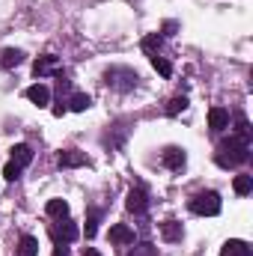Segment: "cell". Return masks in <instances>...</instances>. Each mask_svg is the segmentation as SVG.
<instances>
[{"label": "cell", "instance_id": "3957f363", "mask_svg": "<svg viewBox=\"0 0 253 256\" xmlns=\"http://www.w3.org/2000/svg\"><path fill=\"white\" fill-rule=\"evenodd\" d=\"M190 212L194 214H200V218H218L220 214V208H224V202H220V194L218 191H200L190 196Z\"/></svg>", "mask_w": 253, "mask_h": 256}, {"label": "cell", "instance_id": "ba28073f", "mask_svg": "<svg viewBox=\"0 0 253 256\" xmlns=\"http://www.w3.org/2000/svg\"><path fill=\"white\" fill-rule=\"evenodd\" d=\"M57 164H60L63 170H74V167H84V164H86V155H84L80 149H66V152H60Z\"/></svg>", "mask_w": 253, "mask_h": 256}, {"label": "cell", "instance_id": "2e32d148", "mask_svg": "<svg viewBox=\"0 0 253 256\" xmlns=\"http://www.w3.org/2000/svg\"><path fill=\"white\" fill-rule=\"evenodd\" d=\"M66 104H68V110H74V114H84V110H90V108H92V98H90L86 92H74V96H72Z\"/></svg>", "mask_w": 253, "mask_h": 256}, {"label": "cell", "instance_id": "8fae6325", "mask_svg": "<svg viewBox=\"0 0 253 256\" xmlns=\"http://www.w3.org/2000/svg\"><path fill=\"white\" fill-rule=\"evenodd\" d=\"M220 256H253L250 244L242 242V238H230L224 248H220Z\"/></svg>", "mask_w": 253, "mask_h": 256}, {"label": "cell", "instance_id": "e0dca14e", "mask_svg": "<svg viewBox=\"0 0 253 256\" xmlns=\"http://www.w3.org/2000/svg\"><path fill=\"white\" fill-rule=\"evenodd\" d=\"M18 256H39V242L33 236H21L18 238Z\"/></svg>", "mask_w": 253, "mask_h": 256}, {"label": "cell", "instance_id": "4316f807", "mask_svg": "<svg viewBox=\"0 0 253 256\" xmlns=\"http://www.w3.org/2000/svg\"><path fill=\"white\" fill-rule=\"evenodd\" d=\"M176 30H179V24H176V21H167V24H164V36H173Z\"/></svg>", "mask_w": 253, "mask_h": 256}, {"label": "cell", "instance_id": "f1b7e54d", "mask_svg": "<svg viewBox=\"0 0 253 256\" xmlns=\"http://www.w3.org/2000/svg\"><path fill=\"white\" fill-rule=\"evenodd\" d=\"M66 110H68V104H66V102H60V104L54 108V116H63Z\"/></svg>", "mask_w": 253, "mask_h": 256}, {"label": "cell", "instance_id": "d6986e66", "mask_svg": "<svg viewBox=\"0 0 253 256\" xmlns=\"http://www.w3.org/2000/svg\"><path fill=\"white\" fill-rule=\"evenodd\" d=\"M98 220H102V212H98V208H90V214H86V230H84L86 238H96V232H98Z\"/></svg>", "mask_w": 253, "mask_h": 256}, {"label": "cell", "instance_id": "f546056e", "mask_svg": "<svg viewBox=\"0 0 253 256\" xmlns=\"http://www.w3.org/2000/svg\"><path fill=\"white\" fill-rule=\"evenodd\" d=\"M84 256H102L96 248H84Z\"/></svg>", "mask_w": 253, "mask_h": 256}, {"label": "cell", "instance_id": "ffe728a7", "mask_svg": "<svg viewBox=\"0 0 253 256\" xmlns=\"http://www.w3.org/2000/svg\"><path fill=\"white\" fill-rule=\"evenodd\" d=\"M45 212H48L51 218H60V220H63V218H68V202H66V200H51Z\"/></svg>", "mask_w": 253, "mask_h": 256}, {"label": "cell", "instance_id": "d4e9b609", "mask_svg": "<svg viewBox=\"0 0 253 256\" xmlns=\"http://www.w3.org/2000/svg\"><path fill=\"white\" fill-rule=\"evenodd\" d=\"M250 122H248V120H244V116H238V126H236V137H242V140H248V143H250Z\"/></svg>", "mask_w": 253, "mask_h": 256}, {"label": "cell", "instance_id": "9a60e30c", "mask_svg": "<svg viewBox=\"0 0 253 256\" xmlns=\"http://www.w3.org/2000/svg\"><path fill=\"white\" fill-rule=\"evenodd\" d=\"M24 57H27V54H24L21 48H6V51L0 54V66H3V68H18V66L24 63Z\"/></svg>", "mask_w": 253, "mask_h": 256}, {"label": "cell", "instance_id": "8992f818", "mask_svg": "<svg viewBox=\"0 0 253 256\" xmlns=\"http://www.w3.org/2000/svg\"><path fill=\"white\" fill-rule=\"evenodd\" d=\"M161 161H164L167 170H182V167L188 164V152H185L182 146H167L164 155H161Z\"/></svg>", "mask_w": 253, "mask_h": 256}, {"label": "cell", "instance_id": "44dd1931", "mask_svg": "<svg viewBox=\"0 0 253 256\" xmlns=\"http://www.w3.org/2000/svg\"><path fill=\"white\" fill-rule=\"evenodd\" d=\"M182 110H188V98H185V96L170 98V104H167V116H179Z\"/></svg>", "mask_w": 253, "mask_h": 256}, {"label": "cell", "instance_id": "7a4b0ae2", "mask_svg": "<svg viewBox=\"0 0 253 256\" xmlns=\"http://www.w3.org/2000/svg\"><path fill=\"white\" fill-rule=\"evenodd\" d=\"M104 84H108L110 90H116V92H131V90H137L140 74H137L134 68H128V66H110V68L104 72Z\"/></svg>", "mask_w": 253, "mask_h": 256}, {"label": "cell", "instance_id": "5b68a950", "mask_svg": "<svg viewBox=\"0 0 253 256\" xmlns=\"http://www.w3.org/2000/svg\"><path fill=\"white\" fill-rule=\"evenodd\" d=\"M126 208L131 214H146V208H149V194L143 191V188H131L126 196Z\"/></svg>", "mask_w": 253, "mask_h": 256}, {"label": "cell", "instance_id": "277c9868", "mask_svg": "<svg viewBox=\"0 0 253 256\" xmlns=\"http://www.w3.org/2000/svg\"><path fill=\"white\" fill-rule=\"evenodd\" d=\"M78 236H80V230H78V224L68 220V218H63L60 224L51 226V238H54L57 244H72V242H78Z\"/></svg>", "mask_w": 253, "mask_h": 256}, {"label": "cell", "instance_id": "4fadbf2b", "mask_svg": "<svg viewBox=\"0 0 253 256\" xmlns=\"http://www.w3.org/2000/svg\"><path fill=\"white\" fill-rule=\"evenodd\" d=\"M161 236H164V242L176 244V242H182L185 230H182V224H179V220H164V224H161Z\"/></svg>", "mask_w": 253, "mask_h": 256}, {"label": "cell", "instance_id": "5bb4252c", "mask_svg": "<svg viewBox=\"0 0 253 256\" xmlns=\"http://www.w3.org/2000/svg\"><path fill=\"white\" fill-rule=\"evenodd\" d=\"M9 152H12V161H15L18 167H30V164H33V149H30L27 143H18V146H12Z\"/></svg>", "mask_w": 253, "mask_h": 256}, {"label": "cell", "instance_id": "cb8c5ba5", "mask_svg": "<svg viewBox=\"0 0 253 256\" xmlns=\"http://www.w3.org/2000/svg\"><path fill=\"white\" fill-rule=\"evenodd\" d=\"M21 170H24V167H18L15 161H9V164L3 167V176H6V182H18V179H21Z\"/></svg>", "mask_w": 253, "mask_h": 256}, {"label": "cell", "instance_id": "83f0119b", "mask_svg": "<svg viewBox=\"0 0 253 256\" xmlns=\"http://www.w3.org/2000/svg\"><path fill=\"white\" fill-rule=\"evenodd\" d=\"M54 256H68V244H57L54 248Z\"/></svg>", "mask_w": 253, "mask_h": 256}, {"label": "cell", "instance_id": "6da1fadb", "mask_svg": "<svg viewBox=\"0 0 253 256\" xmlns=\"http://www.w3.org/2000/svg\"><path fill=\"white\" fill-rule=\"evenodd\" d=\"M214 161H218V167H224V170H230V167H242V164L250 161V143L242 140V137H236V134H230V137L220 143Z\"/></svg>", "mask_w": 253, "mask_h": 256}, {"label": "cell", "instance_id": "9c48e42d", "mask_svg": "<svg viewBox=\"0 0 253 256\" xmlns=\"http://www.w3.org/2000/svg\"><path fill=\"white\" fill-rule=\"evenodd\" d=\"M208 128H212L214 134L226 131V128H230V110H226V108H212V110H208Z\"/></svg>", "mask_w": 253, "mask_h": 256}, {"label": "cell", "instance_id": "52a82bcc", "mask_svg": "<svg viewBox=\"0 0 253 256\" xmlns=\"http://www.w3.org/2000/svg\"><path fill=\"white\" fill-rule=\"evenodd\" d=\"M57 72H60V57H54V54H45V57H39L33 63L36 78H48V74H57Z\"/></svg>", "mask_w": 253, "mask_h": 256}, {"label": "cell", "instance_id": "7402d4cb", "mask_svg": "<svg viewBox=\"0 0 253 256\" xmlns=\"http://www.w3.org/2000/svg\"><path fill=\"white\" fill-rule=\"evenodd\" d=\"M152 68H155L161 78H170V74H173V66H170V60H164L161 54H155V57H152Z\"/></svg>", "mask_w": 253, "mask_h": 256}, {"label": "cell", "instance_id": "7c38bea8", "mask_svg": "<svg viewBox=\"0 0 253 256\" xmlns=\"http://www.w3.org/2000/svg\"><path fill=\"white\" fill-rule=\"evenodd\" d=\"M27 98H30L36 108H45V104L51 102V90H48L45 84H33V86L27 90Z\"/></svg>", "mask_w": 253, "mask_h": 256}, {"label": "cell", "instance_id": "603a6c76", "mask_svg": "<svg viewBox=\"0 0 253 256\" xmlns=\"http://www.w3.org/2000/svg\"><path fill=\"white\" fill-rule=\"evenodd\" d=\"M232 188H236V194H238V196H248V194L253 191V179H250V176H236Z\"/></svg>", "mask_w": 253, "mask_h": 256}, {"label": "cell", "instance_id": "30bf717a", "mask_svg": "<svg viewBox=\"0 0 253 256\" xmlns=\"http://www.w3.org/2000/svg\"><path fill=\"white\" fill-rule=\"evenodd\" d=\"M110 242H114V244H120V248L134 244V230H131V226H126V224L110 226Z\"/></svg>", "mask_w": 253, "mask_h": 256}, {"label": "cell", "instance_id": "484cf974", "mask_svg": "<svg viewBox=\"0 0 253 256\" xmlns=\"http://www.w3.org/2000/svg\"><path fill=\"white\" fill-rule=\"evenodd\" d=\"M128 256H158V250H155L152 244H140V248H134Z\"/></svg>", "mask_w": 253, "mask_h": 256}, {"label": "cell", "instance_id": "ac0fdd59", "mask_svg": "<svg viewBox=\"0 0 253 256\" xmlns=\"http://www.w3.org/2000/svg\"><path fill=\"white\" fill-rule=\"evenodd\" d=\"M161 45H164V36H161V33H149V36L143 39V51H146V54H152V57L161 51Z\"/></svg>", "mask_w": 253, "mask_h": 256}]
</instances>
